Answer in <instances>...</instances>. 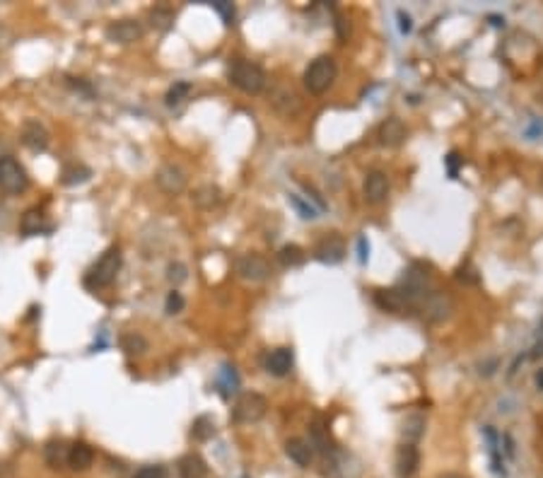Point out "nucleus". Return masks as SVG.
I'll return each mask as SVG.
<instances>
[{
	"label": "nucleus",
	"mask_w": 543,
	"mask_h": 478,
	"mask_svg": "<svg viewBox=\"0 0 543 478\" xmlns=\"http://www.w3.org/2000/svg\"><path fill=\"white\" fill-rule=\"evenodd\" d=\"M189 278V268L184 266V263H169L167 268V280L172 285H181L184 280Z\"/></svg>",
	"instance_id": "obj_35"
},
{
	"label": "nucleus",
	"mask_w": 543,
	"mask_h": 478,
	"mask_svg": "<svg viewBox=\"0 0 543 478\" xmlns=\"http://www.w3.org/2000/svg\"><path fill=\"white\" fill-rule=\"evenodd\" d=\"M375 302L377 307H382L384 312H406L408 305L404 302V297L399 295V290H379L375 292Z\"/></svg>",
	"instance_id": "obj_22"
},
{
	"label": "nucleus",
	"mask_w": 543,
	"mask_h": 478,
	"mask_svg": "<svg viewBox=\"0 0 543 478\" xmlns=\"http://www.w3.org/2000/svg\"><path fill=\"white\" fill-rule=\"evenodd\" d=\"M94 461V452L87 442H75L68 447V466L73 471H87Z\"/></svg>",
	"instance_id": "obj_17"
},
{
	"label": "nucleus",
	"mask_w": 543,
	"mask_h": 478,
	"mask_svg": "<svg viewBox=\"0 0 543 478\" xmlns=\"http://www.w3.org/2000/svg\"><path fill=\"white\" fill-rule=\"evenodd\" d=\"M191 199H194V203L198 208H203V210H213V208L223 203V191H220L218 184H201Z\"/></svg>",
	"instance_id": "obj_18"
},
{
	"label": "nucleus",
	"mask_w": 543,
	"mask_h": 478,
	"mask_svg": "<svg viewBox=\"0 0 543 478\" xmlns=\"http://www.w3.org/2000/svg\"><path fill=\"white\" fill-rule=\"evenodd\" d=\"M314 256L319 258L321 263H329V266L341 263L343 258H346V241L338 237V234H331V237L321 239L319 244H316Z\"/></svg>",
	"instance_id": "obj_12"
},
{
	"label": "nucleus",
	"mask_w": 543,
	"mask_h": 478,
	"mask_svg": "<svg viewBox=\"0 0 543 478\" xmlns=\"http://www.w3.org/2000/svg\"><path fill=\"white\" fill-rule=\"evenodd\" d=\"M425 435V415L423 413H411L404 420V437L408 444H416L420 437Z\"/></svg>",
	"instance_id": "obj_23"
},
{
	"label": "nucleus",
	"mask_w": 543,
	"mask_h": 478,
	"mask_svg": "<svg viewBox=\"0 0 543 478\" xmlns=\"http://www.w3.org/2000/svg\"><path fill=\"white\" fill-rule=\"evenodd\" d=\"M266 410H268L266 396H261L258 391H244V394H239V398H237L235 406H232L230 418H232V423H237V425H251L263 418Z\"/></svg>",
	"instance_id": "obj_4"
},
{
	"label": "nucleus",
	"mask_w": 543,
	"mask_h": 478,
	"mask_svg": "<svg viewBox=\"0 0 543 478\" xmlns=\"http://www.w3.org/2000/svg\"><path fill=\"white\" fill-rule=\"evenodd\" d=\"M150 20H152V27H157L160 32H165L174 22V13L172 10H167V8H155L150 13Z\"/></svg>",
	"instance_id": "obj_32"
},
{
	"label": "nucleus",
	"mask_w": 543,
	"mask_h": 478,
	"mask_svg": "<svg viewBox=\"0 0 543 478\" xmlns=\"http://www.w3.org/2000/svg\"><path fill=\"white\" fill-rule=\"evenodd\" d=\"M285 454L290 457V461H295L297 466H302V469H307L309 464H312V444L299 440V437H292V440L285 442Z\"/></svg>",
	"instance_id": "obj_20"
},
{
	"label": "nucleus",
	"mask_w": 543,
	"mask_h": 478,
	"mask_svg": "<svg viewBox=\"0 0 543 478\" xmlns=\"http://www.w3.org/2000/svg\"><path fill=\"white\" fill-rule=\"evenodd\" d=\"M485 435V442H488V454H490V469L497 478H505L507 476V469H505V457H502V437L497 435L493 427H485L483 430Z\"/></svg>",
	"instance_id": "obj_16"
},
{
	"label": "nucleus",
	"mask_w": 543,
	"mask_h": 478,
	"mask_svg": "<svg viewBox=\"0 0 543 478\" xmlns=\"http://www.w3.org/2000/svg\"><path fill=\"white\" fill-rule=\"evenodd\" d=\"M51 143L49 138V131L42 126L39 121L30 119L22 126V145H27L30 150H34V153H42V150H46Z\"/></svg>",
	"instance_id": "obj_15"
},
{
	"label": "nucleus",
	"mask_w": 543,
	"mask_h": 478,
	"mask_svg": "<svg viewBox=\"0 0 543 478\" xmlns=\"http://www.w3.org/2000/svg\"><path fill=\"white\" fill-rule=\"evenodd\" d=\"M213 435H215V423L208 418V415H201V418L194 420V425H191V437H194V440L203 442Z\"/></svg>",
	"instance_id": "obj_29"
},
{
	"label": "nucleus",
	"mask_w": 543,
	"mask_h": 478,
	"mask_svg": "<svg viewBox=\"0 0 543 478\" xmlns=\"http://www.w3.org/2000/svg\"><path fill=\"white\" fill-rule=\"evenodd\" d=\"M367 256H370V244H367L365 237H360L358 239V258H360V263H367Z\"/></svg>",
	"instance_id": "obj_40"
},
{
	"label": "nucleus",
	"mask_w": 543,
	"mask_h": 478,
	"mask_svg": "<svg viewBox=\"0 0 543 478\" xmlns=\"http://www.w3.org/2000/svg\"><path fill=\"white\" fill-rule=\"evenodd\" d=\"M529 358H531V360H539V358H543V331H541L539 341H536V343H534V348H531Z\"/></svg>",
	"instance_id": "obj_41"
},
{
	"label": "nucleus",
	"mask_w": 543,
	"mask_h": 478,
	"mask_svg": "<svg viewBox=\"0 0 543 478\" xmlns=\"http://www.w3.org/2000/svg\"><path fill=\"white\" fill-rule=\"evenodd\" d=\"M189 94H191V82H184V80L174 82L165 94V104L169 106V109H174V106H179L184 99H189Z\"/></svg>",
	"instance_id": "obj_27"
},
{
	"label": "nucleus",
	"mask_w": 543,
	"mask_h": 478,
	"mask_svg": "<svg viewBox=\"0 0 543 478\" xmlns=\"http://www.w3.org/2000/svg\"><path fill=\"white\" fill-rule=\"evenodd\" d=\"M133 478H167V471L165 466L160 464H148V466H140L133 474Z\"/></svg>",
	"instance_id": "obj_36"
},
{
	"label": "nucleus",
	"mask_w": 543,
	"mask_h": 478,
	"mask_svg": "<svg viewBox=\"0 0 543 478\" xmlns=\"http://www.w3.org/2000/svg\"><path fill=\"white\" fill-rule=\"evenodd\" d=\"M181 478H208V464L198 454H186L179 459Z\"/></svg>",
	"instance_id": "obj_21"
},
{
	"label": "nucleus",
	"mask_w": 543,
	"mask_h": 478,
	"mask_svg": "<svg viewBox=\"0 0 543 478\" xmlns=\"http://www.w3.org/2000/svg\"><path fill=\"white\" fill-rule=\"evenodd\" d=\"M539 133H543V123H541V121H534V126H531L529 131H527V136L534 138V136H539Z\"/></svg>",
	"instance_id": "obj_42"
},
{
	"label": "nucleus",
	"mask_w": 543,
	"mask_h": 478,
	"mask_svg": "<svg viewBox=\"0 0 543 478\" xmlns=\"http://www.w3.org/2000/svg\"><path fill=\"white\" fill-rule=\"evenodd\" d=\"M20 229H22V234H25V237H34V234L49 232L51 225H46V215H44L39 208H30V210L22 215Z\"/></svg>",
	"instance_id": "obj_19"
},
{
	"label": "nucleus",
	"mask_w": 543,
	"mask_h": 478,
	"mask_svg": "<svg viewBox=\"0 0 543 478\" xmlns=\"http://www.w3.org/2000/svg\"><path fill=\"white\" fill-rule=\"evenodd\" d=\"M143 25L138 20H118L106 27V39L114 44H133L143 37Z\"/></svg>",
	"instance_id": "obj_10"
},
{
	"label": "nucleus",
	"mask_w": 543,
	"mask_h": 478,
	"mask_svg": "<svg viewBox=\"0 0 543 478\" xmlns=\"http://www.w3.org/2000/svg\"><path fill=\"white\" fill-rule=\"evenodd\" d=\"M444 162H447V172H449V177L456 179V174H459V165L463 162L459 157V153H449L444 157Z\"/></svg>",
	"instance_id": "obj_38"
},
{
	"label": "nucleus",
	"mask_w": 543,
	"mask_h": 478,
	"mask_svg": "<svg viewBox=\"0 0 543 478\" xmlns=\"http://www.w3.org/2000/svg\"><path fill=\"white\" fill-rule=\"evenodd\" d=\"M218 386H220V394H223L225 398L230 396V391H235L237 386H239V377H237L235 367L232 365H223V370H220V377H218Z\"/></svg>",
	"instance_id": "obj_26"
},
{
	"label": "nucleus",
	"mask_w": 543,
	"mask_h": 478,
	"mask_svg": "<svg viewBox=\"0 0 543 478\" xmlns=\"http://www.w3.org/2000/svg\"><path fill=\"white\" fill-rule=\"evenodd\" d=\"M121 263H123L121 249H118V246H109V249L99 256V261L92 266V271L87 273V278H85L87 288H109L116 280L118 271H121Z\"/></svg>",
	"instance_id": "obj_2"
},
{
	"label": "nucleus",
	"mask_w": 543,
	"mask_h": 478,
	"mask_svg": "<svg viewBox=\"0 0 543 478\" xmlns=\"http://www.w3.org/2000/svg\"><path fill=\"white\" fill-rule=\"evenodd\" d=\"M230 82L235 85L237 89H242V92L246 94H258L263 92L266 87V73L261 65L251 63V61H244V58H237L232 61L230 70Z\"/></svg>",
	"instance_id": "obj_1"
},
{
	"label": "nucleus",
	"mask_w": 543,
	"mask_h": 478,
	"mask_svg": "<svg viewBox=\"0 0 543 478\" xmlns=\"http://www.w3.org/2000/svg\"><path fill=\"white\" fill-rule=\"evenodd\" d=\"M295 367V353L292 348H275L270 356L266 358V370L273 377H287Z\"/></svg>",
	"instance_id": "obj_14"
},
{
	"label": "nucleus",
	"mask_w": 543,
	"mask_h": 478,
	"mask_svg": "<svg viewBox=\"0 0 543 478\" xmlns=\"http://www.w3.org/2000/svg\"><path fill=\"white\" fill-rule=\"evenodd\" d=\"M437 478H466V476H461V474H451V471H447V474H439Z\"/></svg>",
	"instance_id": "obj_43"
},
{
	"label": "nucleus",
	"mask_w": 543,
	"mask_h": 478,
	"mask_svg": "<svg viewBox=\"0 0 543 478\" xmlns=\"http://www.w3.org/2000/svg\"><path fill=\"white\" fill-rule=\"evenodd\" d=\"M389 177L382 170H372L367 172L365 184H362V194H365V201L370 206H379L387 201L389 196Z\"/></svg>",
	"instance_id": "obj_9"
},
{
	"label": "nucleus",
	"mask_w": 543,
	"mask_h": 478,
	"mask_svg": "<svg viewBox=\"0 0 543 478\" xmlns=\"http://www.w3.org/2000/svg\"><path fill=\"white\" fill-rule=\"evenodd\" d=\"M30 187L27 170L15 157H0V191L8 196H17Z\"/></svg>",
	"instance_id": "obj_6"
},
{
	"label": "nucleus",
	"mask_w": 543,
	"mask_h": 478,
	"mask_svg": "<svg viewBox=\"0 0 543 478\" xmlns=\"http://www.w3.org/2000/svg\"><path fill=\"white\" fill-rule=\"evenodd\" d=\"M211 5H213L215 13L223 18L225 25H227V27L235 25V5L227 3V0H215V3H211Z\"/></svg>",
	"instance_id": "obj_34"
},
{
	"label": "nucleus",
	"mask_w": 543,
	"mask_h": 478,
	"mask_svg": "<svg viewBox=\"0 0 543 478\" xmlns=\"http://www.w3.org/2000/svg\"><path fill=\"white\" fill-rule=\"evenodd\" d=\"M184 297H181V292L179 290H172L167 295V302H165V307H167V314H179L181 309H184Z\"/></svg>",
	"instance_id": "obj_37"
},
{
	"label": "nucleus",
	"mask_w": 543,
	"mask_h": 478,
	"mask_svg": "<svg viewBox=\"0 0 543 478\" xmlns=\"http://www.w3.org/2000/svg\"><path fill=\"white\" fill-rule=\"evenodd\" d=\"M420 466V452H418L416 444H401L399 452H396V474L399 478H413Z\"/></svg>",
	"instance_id": "obj_13"
},
{
	"label": "nucleus",
	"mask_w": 543,
	"mask_h": 478,
	"mask_svg": "<svg viewBox=\"0 0 543 478\" xmlns=\"http://www.w3.org/2000/svg\"><path fill=\"white\" fill-rule=\"evenodd\" d=\"M377 140H379V145H384V148H399V145L406 140L404 121H401L399 116L384 119L377 128Z\"/></svg>",
	"instance_id": "obj_11"
},
{
	"label": "nucleus",
	"mask_w": 543,
	"mask_h": 478,
	"mask_svg": "<svg viewBox=\"0 0 543 478\" xmlns=\"http://www.w3.org/2000/svg\"><path fill=\"white\" fill-rule=\"evenodd\" d=\"M312 444L319 452H324V454H329V452H333V442H331V435H329V427H324L321 423H314L312 425Z\"/></svg>",
	"instance_id": "obj_28"
},
{
	"label": "nucleus",
	"mask_w": 543,
	"mask_h": 478,
	"mask_svg": "<svg viewBox=\"0 0 543 478\" xmlns=\"http://www.w3.org/2000/svg\"><path fill=\"white\" fill-rule=\"evenodd\" d=\"M336 61L331 56H316L304 70V87L309 89V94H324L336 82Z\"/></svg>",
	"instance_id": "obj_3"
},
{
	"label": "nucleus",
	"mask_w": 543,
	"mask_h": 478,
	"mask_svg": "<svg viewBox=\"0 0 543 478\" xmlns=\"http://www.w3.org/2000/svg\"><path fill=\"white\" fill-rule=\"evenodd\" d=\"M235 271L239 278L249 280V283H263V280H268L273 275V266L261 254H242L235 261Z\"/></svg>",
	"instance_id": "obj_7"
},
{
	"label": "nucleus",
	"mask_w": 543,
	"mask_h": 478,
	"mask_svg": "<svg viewBox=\"0 0 543 478\" xmlns=\"http://www.w3.org/2000/svg\"><path fill=\"white\" fill-rule=\"evenodd\" d=\"M157 187H160L165 194L169 196H177L181 194V191L186 189V172L181 170L179 165H174V162H167V165H162L160 170H157V177H155Z\"/></svg>",
	"instance_id": "obj_8"
},
{
	"label": "nucleus",
	"mask_w": 543,
	"mask_h": 478,
	"mask_svg": "<svg viewBox=\"0 0 543 478\" xmlns=\"http://www.w3.org/2000/svg\"><path fill=\"white\" fill-rule=\"evenodd\" d=\"M44 459L51 469H63V464H68V447L63 442H49L44 447Z\"/></svg>",
	"instance_id": "obj_24"
},
{
	"label": "nucleus",
	"mask_w": 543,
	"mask_h": 478,
	"mask_svg": "<svg viewBox=\"0 0 543 478\" xmlns=\"http://www.w3.org/2000/svg\"><path fill=\"white\" fill-rule=\"evenodd\" d=\"M89 172L87 167H68V170L63 172V184H68V187H73V184H82L89 179Z\"/></svg>",
	"instance_id": "obj_33"
},
{
	"label": "nucleus",
	"mask_w": 543,
	"mask_h": 478,
	"mask_svg": "<svg viewBox=\"0 0 543 478\" xmlns=\"http://www.w3.org/2000/svg\"><path fill=\"white\" fill-rule=\"evenodd\" d=\"M287 201H290V206L295 208L297 215L302 218V220H314V218H319V210H316V208L309 203V201H304L302 196L290 194V196H287Z\"/></svg>",
	"instance_id": "obj_30"
},
{
	"label": "nucleus",
	"mask_w": 543,
	"mask_h": 478,
	"mask_svg": "<svg viewBox=\"0 0 543 478\" xmlns=\"http://www.w3.org/2000/svg\"><path fill=\"white\" fill-rule=\"evenodd\" d=\"M536 386H539V389H543V370H541L539 375H536Z\"/></svg>",
	"instance_id": "obj_44"
},
{
	"label": "nucleus",
	"mask_w": 543,
	"mask_h": 478,
	"mask_svg": "<svg viewBox=\"0 0 543 478\" xmlns=\"http://www.w3.org/2000/svg\"><path fill=\"white\" fill-rule=\"evenodd\" d=\"M396 18H399V30L404 32V34H408V32L413 30V20H411V15H406L404 10H399V13H396Z\"/></svg>",
	"instance_id": "obj_39"
},
{
	"label": "nucleus",
	"mask_w": 543,
	"mask_h": 478,
	"mask_svg": "<svg viewBox=\"0 0 543 478\" xmlns=\"http://www.w3.org/2000/svg\"><path fill=\"white\" fill-rule=\"evenodd\" d=\"M416 309L427 319V322L442 324L451 317V312H454V300H451V295H447V292L432 288L427 295L420 297V302L416 305Z\"/></svg>",
	"instance_id": "obj_5"
},
{
	"label": "nucleus",
	"mask_w": 543,
	"mask_h": 478,
	"mask_svg": "<svg viewBox=\"0 0 543 478\" xmlns=\"http://www.w3.org/2000/svg\"><path fill=\"white\" fill-rule=\"evenodd\" d=\"M304 258H307V254H304V249L302 246H297V244H285V246H280V251H278V261L285 268L302 266Z\"/></svg>",
	"instance_id": "obj_25"
},
{
	"label": "nucleus",
	"mask_w": 543,
	"mask_h": 478,
	"mask_svg": "<svg viewBox=\"0 0 543 478\" xmlns=\"http://www.w3.org/2000/svg\"><path fill=\"white\" fill-rule=\"evenodd\" d=\"M121 348L128 353V356H143V353L148 351V341H145L140 334H126L121 339Z\"/></svg>",
	"instance_id": "obj_31"
}]
</instances>
